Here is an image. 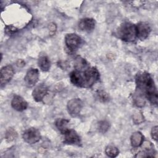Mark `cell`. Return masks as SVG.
<instances>
[{
	"mask_svg": "<svg viewBox=\"0 0 158 158\" xmlns=\"http://www.w3.org/2000/svg\"><path fill=\"white\" fill-rule=\"evenodd\" d=\"M137 89L153 104H157V91L151 76L146 72H140L136 75Z\"/></svg>",
	"mask_w": 158,
	"mask_h": 158,
	"instance_id": "obj_1",
	"label": "cell"
},
{
	"mask_svg": "<svg viewBox=\"0 0 158 158\" xmlns=\"http://www.w3.org/2000/svg\"><path fill=\"white\" fill-rule=\"evenodd\" d=\"M117 36L126 42H132L136 38V25L125 22L122 23L117 30Z\"/></svg>",
	"mask_w": 158,
	"mask_h": 158,
	"instance_id": "obj_2",
	"label": "cell"
},
{
	"mask_svg": "<svg viewBox=\"0 0 158 158\" xmlns=\"http://www.w3.org/2000/svg\"><path fill=\"white\" fill-rule=\"evenodd\" d=\"M83 88H91L99 79V72L96 67H89L85 70L81 71Z\"/></svg>",
	"mask_w": 158,
	"mask_h": 158,
	"instance_id": "obj_3",
	"label": "cell"
},
{
	"mask_svg": "<svg viewBox=\"0 0 158 158\" xmlns=\"http://www.w3.org/2000/svg\"><path fill=\"white\" fill-rule=\"evenodd\" d=\"M81 38L75 33L67 34L65 37V43L70 52H75L81 46Z\"/></svg>",
	"mask_w": 158,
	"mask_h": 158,
	"instance_id": "obj_4",
	"label": "cell"
},
{
	"mask_svg": "<svg viewBox=\"0 0 158 158\" xmlns=\"http://www.w3.org/2000/svg\"><path fill=\"white\" fill-rule=\"evenodd\" d=\"M22 138L25 142L28 144H34L40 140L41 134L36 128H29L23 132Z\"/></svg>",
	"mask_w": 158,
	"mask_h": 158,
	"instance_id": "obj_5",
	"label": "cell"
},
{
	"mask_svg": "<svg viewBox=\"0 0 158 158\" xmlns=\"http://www.w3.org/2000/svg\"><path fill=\"white\" fill-rule=\"evenodd\" d=\"M83 104L79 98H73L69 101L67 105V111L72 117L77 116L81 112Z\"/></svg>",
	"mask_w": 158,
	"mask_h": 158,
	"instance_id": "obj_6",
	"label": "cell"
},
{
	"mask_svg": "<svg viewBox=\"0 0 158 158\" xmlns=\"http://www.w3.org/2000/svg\"><path fill=\"white\" fill-rule=\"evenodd\" d=\"M136 38L140 40H144L148 38L151 31L149 24L145 22H140L136 25Z\"/></svg>",
	"mask_w": 158,
	"mask_h": 158,
	"instance_id": "obj_7",
	"label": "cell"
},
{
	"mask_svg": "<svg viewBox=\"0 0 158 158\" xmlns=\"http://www.w3.org/2000/svg\"><path fill=\"white\" fill-rule=\"evenodd\" d=\"M14 74V70L13 67L11 65H6L3 67L1 69L0 72V79H1V85L2 87L4 85L9 83L12 78Z\"/></svg>",
	"mask_w": 158,
	"mask_h": 158,
	"instance_id": "obj_8",
	"label": "cell"
},
{
	"mask_svg": "<svg viewBox=\"0 0 158 158\" xmlns=\"http://www.w3.org/2000/svg\"><path fill=\"white\" fill-rule=\"evenodd\" d=\"M39 79V72L38 70L36 69H30L25 77H24V81L25 85L28 87H32L38 81Z\"/></svg>",
	"mask_w": 158,
	"mask_h": 158,
	"instance_id": "obj_9",
	"label": "cell"
},
{
	"mask_svg": "<svg viewBox=\"0 0 158 158\" xmlns=\"http://www.w3.org/2000/svg\"><path fill=\"white\" fill-rule=\"evenodd\" d=\"M64 143L68 144L79 145L81 143V139L78 133L72 129H69L64 134Z\"/></svg>",
	"mask_w": 158,
	"mask_h": 158,
	"instance_id": "obj_10",
	"label": "cell"
},
{
	"mask_svg": "<svg viewBox=\"0 0 158 158\" xmlns=\"http://www.w3.org/2000/svg\"><path fill=\"white\" fill-rule=\"evenodd\" d=\"M48 88L46 85L41 83L35 88L32 92V96L35 101L40 102L48 94Z\"/></svg>",
	"mask_w": 158,
	"mask_h": 158,
	"instance_id": "obj_11",
	"label": "cell"
},
{
	"mask_svg": "<svg viewBox=\"0 0 158 158\" xmlns=\"http://www.w3.org/2000/svg\"><path fill=\"white\" fill-rule=\"evenodd\" d=\"M96 22L94 19L91 18H84L78 22V28L85 32H91L95 27Z\"/></svg>",
	"mask_w": 158,
	"mask_h": 158,
	"instance_id": "obj_12",
	"label": "cell"
},
{
	"mask_svg": "<svg viewBox=\"0 0 158 158\" xmlns=\"http://www.w3.org/2000/svg\"><path fill=\"white\" fill-rule=\"evenodd\" d=\"M11 106L15 110L22 112L27 109L28 107V103L20 96L15 95L12 99Z\"/></svg>",
	"mask_w": 158,
	"mask_h": 158,
	"instance_id": "obj_13",
	"label": "cell"
},
{
	"mask_svg": "<svg viewBox=\"0 0 158 158\" xmlns=\"http://www.w3.org/2000/svg\"><path fill=\"white\" fill-rule=\"evenodd\" d=\"M130 141L131 146L133 148H138L141 146L144 142V136L140 131H136L131 135Z\"/></svg>",
	"mask_w": 158,
	"mask_h": 158,
	"instance_id": "obj_14",
	"label": "cell"
},
{
	"mask_svg": "<svg viewBox=\"0 0 158 158\" xmlns=\"http://www.w3.org/2000/svg\"><path fill=\"white\" fill-rule=\"evenodd\" d=\"M38 64L40 69L44 72L48 71L51 67V62L49 57L45 55L40 56L38 60Z\"/></svg>",
	"mask_w": 158,
	"mask_h": 158,
	"instance_id": "obj_15",
	"label": "cell"
},
{
	"mask_svg": "<svg viewBox=\"0 0 158 158\" xmlns=\"http://www.w3.org/2000/svg\"><path fill=\"white\" fill-rule=\"evenodd\" d=\"M74 67L77 70L83 71L88 69L89 66L88 63L85 59L81 57L80 56H78L75 58L74 62Z\"/></svg>",
	"mask_w": 158,
	"mask_h": 158,
	"instance_id": "obj_16",
	"label": "cell"
},
{
	"mask_svg": "<svg viewBox=\"0 0 158 158\" xmlns=\"http://www.w3.org/2000/svg\"><path fill=\"white\" fill-rule=\"evenodd\" d=\"M69 123V120L65 118H58L55 122V125L58 130L62 133L64 134L68 128V124Z\"/></svg>",
	"mask_w": 158,
	"mask_h": 158,
	"instance_id": "obj_17",
	"label": "cell"
},
{
	"mask_svg": "<svg viewBox=\"0 0 158 158\" xmlns=\"http://www.w3.org/2000/svg\"><path fill=\"white\" fill-rule=\"evenodd\" d=\"M106 155L110 157H115L119 154V151L117 147L113 145H109L105 149Z\"/></svg>",
	"mask_w": 158,
	"mask_h": 158,
	"instance_id": "obj_18",
	"label": "cell"
},
{
	"mask_svg": "<svg viewBox=\"0 0 158 158\" xmlns=\"http://www.w3.org/2000/svg\"><path fill=\"white\" fill-rule=\"evenodd\" d=\"M17 137V133L14 129L12 128H9L7 130L5 133V138L7 141L8 142L12 141L14 139H15Z\"/></svg>",
	"mask_w": 158,
	"mask_h": 158,
	"instance_id": "obj_19",
	"label": "cell"
},
{
	"mask_svg": "<svg viewBox=\"0 0 158 158\" xmlns=\"http://www.w3.org/2000/svg\"><path fill=\"white\" fill-rule=\"evenodd\" d=\"M96 98L102 102H106L109 101V96L103 90H98L96 93Z\"/></svg>",
	"mask_w": 158,
	"mask_h": 158,
	"instance_id": "obj_20",
	"label": "cell"
},
{
	"mask_svg": "<svg viewBox=\"0 0 158 158\" xmlns=\"http://www.w3.org/2000/svg\"><path fill=\"white\" fill-rule=\"evenodd\" d=\"M110 124L106 120L99 121L98 123V129L101 133H105L109 129Z\"/></svg>",
	"mask_w": 158,
	"mask_h": 158,
	"instance_id": "obj_21",
	"label": "cell"
},
{
	"mask_svg": "<svg viewBox=\"0 0 158 158\" xmlns=\"http://www.w3.org/2000/svg\"><path fill=\"white\" fill-rule=\"evenodd\" d=\"M17 31H18V29L16 27L12 25L6 26L5 28V33L7 35H12L15 33Z\"/></svg>",
	"mask_w": 158,
	"mask_h": 158,
	"instance_id": "obj_22",
	"label": "cell"
},
{
	"mask_svg": "<svg viewBox=\"0 0 158 158\" xmlns=\"http://www.w3.org/2000/svg\"><path fill=\"white\" fill-rule=\"evenodd\" d=\"M157 126H155L152 128L151 130V136L155 141H157Z\"/></svg>",
	"mask_w": 158,
	"mask_h": 158,
	"instance_id": "obj_23",
	"label": "cell"
},
{
	"mask_svg": "<svg viewBox=\"0 0 158 158\" xmlns=\"http://www.w3.org/2000/svg\"><path fill=\"white\" fill-rule=\"evenodd\" d=\"M49 31L50 33L53 35L54 33H55V31L56 30V26L54 23H51L49 24Z\"/></svg>",
	"mask_w": 158,
	"mask_h": 158,
	"instance_id": "obj_24",
	"label": "cell"
}]
</instances>
